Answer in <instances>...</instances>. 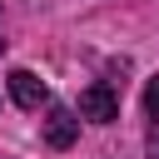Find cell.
Masks as SVG:
<instances>
[{
  "label": "cell",
  "mask_w": 159,
  "mask_h": 159,
  "mask_svg": "<svg viewBox=\"0 0 159 159\" xmlns=\"http://www.w3.org/2000/svg\"><path fill=\"white\" fill-rule=\"evenodd\" d=\"M80 114L94 119V124L119 119V94H114V84H89V89L80 94Z\"/></svg>",
  "instance_id": "obj_1"
},
{
  "label": "cell",
  "mask_w": 159,
  "mask_h": 159,
  "mask_svg": "<svg viewBox=\"0 0 159 159\" xmlns=\"http://www.w3.org/2000/svg\"><path fill=\"white\" fill-rule=\"evenodd\" d=\"M10 99L20 109H40V104H50V89L35 70H10Z\"/></svg>",
  "instance_id": "obj_2"
},
{
  "label": "cell",
  "mask_w": 159,
  "mask_h": 159,
  "mask_svg": "<svg viewBox=\"0 0 159 159\" xmlns=\"http://www.w3.org/2000/svg\"><path fill=\"white\" fill-rule=\"evenodd\" d=\"M75 139H80V119L65 104H50V114H45V144L50 149H70Z\"/></svg>",
  "instance_id": "obj_3"
},
{
  "label": "cell",
  "mask_w": 159,
  "mask_h": 159,
  "mask_svg": "<svg viewBox=\"0 0 159 159\" xmlns=\"http://www.w3.org/2000/svg\"><path fill=\"white\" fill-rule=\"evenodd\" d=\"M144 114H149V119L159 124V75H154V80L144 84Z\"/></svg>",
  "instance_id": "obj_4"
},
{
  "label": "cell",
  "mask_w": 159,
  "mask_h": 159,
  "mask_svg": "<svg viewBox=\"0 0 159 159\" xmlns=\"http://www.w3.org/2000/svg\"><path fill=\"white\" fill-rule=\"evenodd\" d=\"M149 159H159V139H149Z\"/></svg>",
  "instance_id": "obj_5"
},
{
  "label": "cell",
  "mask_w": 159,
  "mask_h": 159,
  "mask_svg": "<svg viewBox=\"0 0 159 159\" xmlns=\"http://www.w3.org/2000/svg\"><path fill=\"white\" fill-rule=\"evenodd\" d=\"M0 50H5V35H0Z\"/></svg>",
  "instance_id": "obj_6"
}]
</instances>
